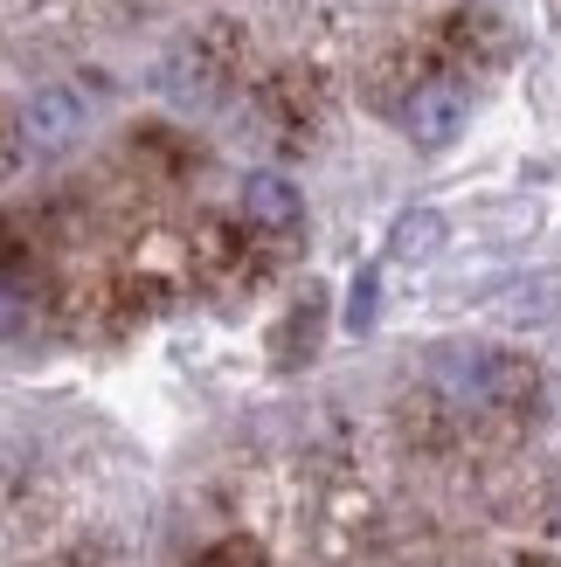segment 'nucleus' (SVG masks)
Here are the masks:
<instances>
[{"instance_id":"39448f33","label":"nucleus","mask_w":561,"mask_h":567,"mask_svg":"<svg viewBox=\"0 0 561 567\" xmlns=\"http://www.w3.org/2000/svg\"><path fill=\"white\" fill-rule=\"evenodd\" d=\"M437 243H443V215L437 208H409L396 229H388V257L424 264V257H437Z\"/></svg>"},{"instance_id":"7ed1b4c3","label":"nucleus","mask_w":561,"mask_h":567,"mask_svg":"<svg viewBox=\"0 0 561 567\" xmlns=\"http://www.w3.org/2000/svg\"><path fill=\"white\" fill-rule=\"evenodd\" d=\"M243 215L257 221V229H271V236H292L305 221V202H298V187L285 174H249L243 181Z\"/></svg>"},{"instance_id":"f257e3e1","label":"nucleus","mask_w":561,"mask_h":567,"mask_svg":"<svg viewBox=\"0 0 561 567\" xmlns=\"http://www.w3.org/2000/svg\"><path fill=\"white\" fill-rule=\"evenodd\" d=\"M437 388L471 415H520V409L541 402V374L507 347H443Z\"/></svg>"},{"instance_id":"f03ea898","label":"nucleus","mask_w":561,"mask_h":567,"mask_svg":"<svg viewBox=\"0 0 561 567\" xmlns=\"http://www.w3.org/2000/svg\"><path fill=\"white\" fill-rule=\"evenodd\" d=\"M465 118H471V91L465 83H451V76H437V83H416L409 91V104H402V132L416 138V146H451V138L465 132Z\"/></svg>"},{"instance_id":"6e6552de","label":"nucleus","mask_w":561,"mask_h":567,"mask_svg":"<svg viewBox=\"0 0 561 567\" xmlns=\"http://www.w3.org/2000/svg\"><path fill=\"white\" fill-rule=\"evenodd\" d=\"M554 526H561V513H554Z\"/></svg>"},{"instance_id":"423d86ee","label":"nucleus","mask_w":561,"mask_h":567,"mask_svg":"<svg viewBox=\"0 0 561 567\" xmlns=\"http://www.w3.org/2000/svg\"><path fill=\"white\" fill-rule=\"evenodd\" d=\"M375 305H381V270H360L354 291H347V332H368L375 326Z\"/></svg>"},{"instance_id":"0eeeda50","label":"nucleus","mask_w":561,"mask_h":567,"mask_svg":"<svg viewBox=\"0 0 561 567\" xmlns=\"http://www.w3.org/2000/svg\"><path fill=\"white\" fill-rule=\"evenodd\" d=\"M28 319V298H21V284L14 277H0V339H14Z\"/></svg>"},{"instance_id":"20e7f679","label":"nucleus","mask_w":561,"mask_h":567,"mask_svg":"<svg viewBox=\"0 0 561 567\" xmlns=\"http://www.w3.org/2000/svg\"><path fill=\"white\" fill-rule=\"evenodd\" d=\"M21 132H28V146H42V153H63L70 138L83 132V104H76L70 91H42L35 104H28Z\"/></svg>"}]
</instances>
